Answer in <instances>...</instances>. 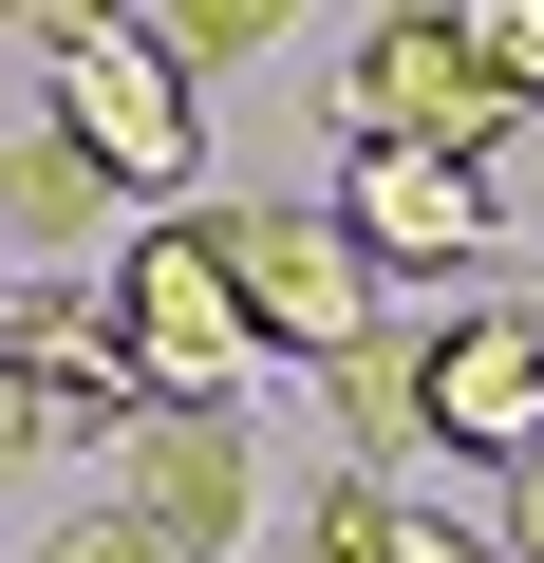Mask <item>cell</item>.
<instances>
[{
    "label": "cell",
    "mask_w": 544,
    "mask_h": 563,
    "mask_svg": "<svg viewBox=\"0 0 544 563\" xmlns=\"http://www.w3.org/2000/svg\"><path fill=\"white\" fill-rule=\"evenodd\" d=\"M38 132H57L132 225H169V207L207 188V95H188L132 20H95V0H57V20H38Z\"/></svg>",
    "instance_id": "cell-1"
},
{
    "label": "cell",
    "mask_w": 544,
    "mask_h": 563,
    "mask_svg": "<svg viewBox=\"0 0 544 563\" xmlns=\"http://www.w3.org/2000/svg\"><path fill=\"white\" fill-rule=\"evenodd\" d=\"M95 301H113V376H132V413H225V395L263 376V339H244V301H225V225H207V207L132 225V244L95 263Z\"/></svg>",
    "instance_id": "cell-2"
},
{
    "label": "cell",
    "mask_w": 544,
    "mask_h": 563,
    "mask_svg": "<svg viewBox=\"0 0 544 563\" xmlns=\"http://www.w3.org/2000/svg\"><path fill=\"white\" fill-rule=\"evenodd\" d=\"M525 113H507V76L451 38V20H357L338 38V151H432V169H488Z\"/></svg>",
    "instance_id": "cell-3"
},
{
    "label": "cell",
    "mask_w": 544,
    "mask_h": 563,
    "mask_svg": "<svg viewBox=\"0 0 544 563\" xmlns=\"http://www.w3.org/2000/svg\"><path fill=\"white\" fill-rule=\"evenodd\" d=\"M207 225H225V301H244L263 357H320V376H338L357 339H395V282H376L320 207H207Z\"/></svg>",
    "instance_id": "cell-4"
},
{
    "label": "cell",
    "mask_w": 544,
    "mask_h": 563,
    "mask_svg": "<svg viewBox=\"0 0 544 563\" xmlns=\"http://www.w3.org/2000/svg\"><path fill=\"white\" fill-rule=\"evenodd\" d=\"M0 413H20V451H113L132 432V376H113V301H95V282H20V263H0Z\"/></svg>",
    "instance_id": "cell-5"
},
{
    "label": "cell",
    "mask_w": 544,
    "mask_h": 563,
    "mask_svg": "<svg viewBox=\"0 0 544 563\" xmlns=\"http://www.w3.org/2000/svg\"><path fill=\"white\" fill-rule=\"evenodd\" d=\"M413 432L432 451H469L488 488L544 451V301H469V320H432L413 339Z\"/></svg>",
    "instance_id": "cell-6"
},
{
    "label": "cell",
    "mask_w": 544,
    "mask_h": 563,
    "mask_svg": "<svg viewBox=\"0 0 544 563\" xmlns=\"http://www.w3.org/2000/svg\"><path fill=\"white\" fill-rule=\"evenodd\" d=\"M95 507H113V526H151L169 563H225V544H244V507H263V470H244V413H132Z\"/></svg>",
    "instance_id": "cell-7"
},
{
    "label": "cell",
    "mask_w": 544,
    "mask_h": 563,
    "mask_svg": "<svg viewBox=\"0 0 544 563\" xmlns=\"http://www.w3.org/2000/svg\"><path fill=\"white\" fill-rule=\"evenodd\" d=\"M320 225L395 282V263H488L507 244V207H488V169H432V151H338V188H320Z\"/></svg>",
    "instance_id": "cell-8"
},
{
    "label": "cell",
    "mask_w": 544,
    "mask_h": 563,
    "mask_svg": "<svg viewBox=\"0 0 544 563\" xmlns=\"http://www.w3.org/2000/svg\"><path fill=\"white\" fill-rule=\"evenodd\" d=\"M132 38H151V57H169V76L207 95V76H244L263 38H282V0H151V20H132Z\"/></svg>",
    "instance_id": "cell-9"
},
{
    "label": "cell",
    "mask_w": 544,
    "mask_h": 563,
    "mask_svg": "<svg viewBox=\"0 0 544 563\" xmlns=\"http://www.w3.org/2000/svg\"><path fill=\"white\" fill-rule=\"evenodd\" d=\"M338 432H357V470L413 451V339H357V357H338Z\"/></svg>",
    "instance_id": "cell-10"
},
{
    "label": "cell",
    "mask_w": 544,
    "mask_h": 563,
    "mask_svg": "<svg viewBox=\"0 0 544 563\" xmlns=\"http://www.w3.org/2000/svg\"><path fill=\"white\" fill-rule=\"evenodd\" d=\"M301 563H395V470H338L301 507Z\"/></svg>",
    "instance_id": "cell-11"
},
{
    "label": "cell",
    "mask_w": 544,
    "mask_h": 563,
    "mask_svg": "<svg viewBox=\"0 0 544 563\" xmlns=\"http://www.w3.org/2000/svg\"><path fill=\"white\" fill-rule=\"evenodd\" d=\"M488 76H507V113H544V0H469V20H451Z\"/></svg>",
    "instance_id": "cell-12"
},
{
    "label": "cell",
    "mask_w": 544,
    "mask_h": 563,
    "mask_svg": "<svg viewBox=\"0 0 544 563\" xmlns=\"http://www.w3.org/2000/svg\"><path fill=\"white\" fill-rule=\"evenodd\" d=\"M20 563H169V544H151V526H113V507H76V526H57V544H20Z\"/></svg>",
    "instance_id": "cell-13"
},
{
    "label": "cell",
    "mask_w": 544,
    "mask_h": 563,
    "mask_svg": "<svg viewBox=\"0 0 544 563\" xmlns=\"http://www.w3.org/2000/svg\"><path fill=\"white\" fill-rule=\"evenodd\" d=\"M395 563H507L488 526H451V507H395Z\"/></svg>",
    "instance_id": "cell-14"
},
{
    "label": "cell",
    "mask_w": 544,
    "mask_h": 563,
    "mask_svg": "<svg viewBox=\"0 0 544 563\" xmlns=\"http://www.w3.org/2000/svg\"><path fill=\"white\" fill-rule=\"evenodd\" d=\"M488 544H507V563H544V451L507 470V507H488Z\"/></svg>",
    "instance_id": "cell-15"
},
{
    "label": "cell",
    "mask_w": 544,
    "mask_h": 563,
    "mask_svg": "<svg viewBox=\"0 0 544 563\" xmlns=\"http://www.w3.org/2000/svg\"><path fill=\"white\" fill-rule=\"evenodd\" d=\"M0 470H20V413H0Z\"/></svg>",
    "instance_id": "cell-16"
}]
</instances>
